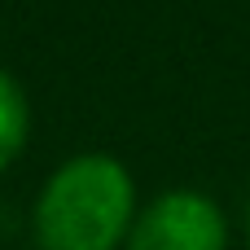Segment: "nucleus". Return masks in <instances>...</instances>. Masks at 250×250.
<instances>
[{"mask_svg": "<svg viewBox=\"0 0 250 250\" xmlns=\"http://www.w3.org/2000/svg\"><path fill=\"white\" fill-rule=\"evenodd\" d=\"M136 224V189L119 158L79 154L62 163L35 198V242L44 250H119Z\"/></svg>", "mask_w": 250, "mask_h": 250, "instance_id": "f257e3e1", "label": "nucleus"}, {"mask_svg": "<svg viewBox=\"0 0 250 250\" xmlns=\"http://www.w3.org/2000/svg\"><path fill=\"white\" fill-rule=\"evenodd\" d=\"M123 246L127 250H224L229 246V220L207 193L171 189L136 215Z\"/></svg>", "mask_w": 250, "mask_h": 250, "instance_id": "f03ea898", "label": "nucleus"}, {"mask_svg": "<svg viewBox=\"0 0 250 250\" xmlns=\"http://www.w3.org/2000/svg\"><path fill=\"white\" fill-rule=\"evenodd\" d=\"M26 132H31V105H26V92L18 88L13 75L0 70V171L22 154Z\"/></svg>", "mask_w": 250, "mask_h": 250, "instance_id": "7ed1b4c3", "label": "nucleus"}]
</instances>
